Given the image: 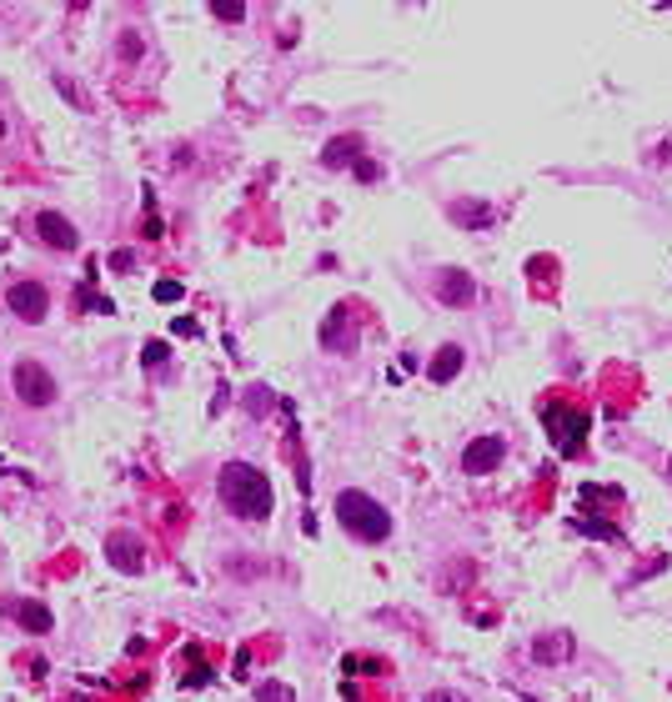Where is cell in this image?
<instances>
[{
    "label": "cell",
    "mask_w": 672,
    "mask_h": 702,
    "mask_svg": "<svg viewBox=\"0 0 672 702\" xmlns=\"http://www.w3.org/2000/svg\"><path fill=\"white\" fill-rule=\"evenodd\" d=\"M0 141H6V116H0Z\"/></svg>",
    "instance_id": "obj_24"
},
{
    "label": "cell",
    "mask_w": 672,
    "mask_h": 702,
    "mask_svg": "<svg viewBox=\"0 0 672 702\" xmlns=\"http://www.w3.org/2000/svg\"><path fill=\"white\" fill-rule=\"evenodd\" d=\"M667 477H672V462H667Z\"/></svg>",
    "instance_id": "obj_25"
},
{
    "label": "cell",
    "mask_w": 672,
    "mask_h": 702,
    "mask_svg": "<svg viewBox=\"0 0 672 702\" xmlns=\"http://www.w3.org/2000/svg\"><path fill=\"white\" fill-rule=\"evenodd\" d=\"M452 216H457L462 226H487V221H492V206H487V201H452Z\"/></svg>",
    "instance_id": "obj_14"
},
{
    "label": "cell",
    "mask_w": 672,
    "mask_h": 702,
    "mask_svg": "<svg viewBox=\"0 0 672 702\" xmlns=\"http://www.w3.org/2000/svg\"><path fill=\"white\" fill-rule=\"evenodd\" d=\"M336 522H342L357 542H387L392 537V512L362 487L336 492Z\"/></svg>",
    "instance_id": "obj_2"
},
{
    "label": "cell",
    "mask_w": 672,
    "mask_h": 702,
    "mask_svg": "<svg viewBox=\"0 0 672 702\" xmlns=\"http://www.w3.org/2000/svg\"><path fill=\"white\" fill-rule=\"evenodd\" d=\"M36 236H41L46 246H56V251H76V246H81V231H76L61 211H41V216H36Z\"/></svg>",
    "instance_id": "obj_8"
},
{
    "label": "cell",
    "mask_w": 672,
    "mask_h": 702,
    "mask_svg": "<svg viewBox=\"0 0 672 702\" xmlns=\"http://www.w3.org/2000/svg\"><path fill=\"white\" fill-rule=\"evenodd\" d=\"M106 557H111V567H116V572H141V567H146V552L136 547V537H131V532H111Z\"/></svg>",
    "instance_id": "obj_9"
},
{
    "label": "cell",
    "mask_w": 672,
    "mask_h": 702,
    "mask_svg": "<svg viewBox=\"0 0 672 702\" xmlns=\"http://www.w3.org/2000/svg\"><path fill=\"white\" fill-rule=\"evenodd\" d=\"M211 16H216V21H241V16H246V6H236V0H226V6H211Z\"/></svg>",
    "instance_id": "obj_18"
},
{
    "label": "cell",
    "mask_w": 672,
    "mask_h": 702,
    "mask_svg": "<svg viewBox=\"0 0 672 702\" xmlns=\"http://www.w3.org/2000/svg\"><path fill=\"white\" fill-rule=\"evenodd\" d=\"M111 266H116V271H131L136 261H131V251H116V256H111Z\"/></svg>",
    "instance_id": "obj_22"
},
{
    "label": "cell",
    "mask_w": 672,
    "mask_h": 702,
    "mask_svg": "<svg viewBox=\"0 0 672 702\" xmlns=\"http://www.w3.org/2000/svg\"><path fill=\"white\" fill-rule=\"evenodd\" d=\"M532 657H537L542 667H562V662L572 657V637H567V632H552V637H537V642H532Z\"/></svg>",
    "instance_id": "obj_11"
},
{
    "label": "cell",
    "mask_w": 672,
    "mask_h": 702,
    "mask_svg": "<svg viewBox=\"0 0 672 702\" xmlns=\"http://www.w3.org/2000/svg\"><path fill=\"white\" fill-rule=\"evenodd\" d=\"M166 357H171V346H166V341H146V351H141V362H146L151 372H156Z\"/></svg>",
    "instance_id": "obj_17"
},
{
    "label": "cell",
    "mask_w": 672,
    "mask_h": 702,
    "mask_svg": "<svg viewBox=\"0 0 672 702\" xmlns=\"http://www.w3.org/2000/svg\"><path fill=\"white\" fill-rule=\"evenodd\" d=\"M347 667H352V672H377V662H372V657H347Z\"/></svg>",
    "instance_id": "obj_21"
},
{
    "label": "cell",
    "mask_w": 672,
    "mask_h": 702,
    "mask_svg": "<svg viewBox=\"0 0 672 702\" xmlns=\"http://www.w3.org/2000/svg\"><path fill=\"white\" fill-rule=\"evenodd\" d=\"M547 432L557 437V447H562V452H577V447H582V437H587V417H582V412H572V407H562V402H552V407H547Z\"/></svg>",
    "instance_id": "obj_5"
},
{
    "label": "cell",
    "mask_w": 672,
    "mask_h": 702,
    "mask_svg": "<svg viewBox=\"0 0 672 702\" xmlns=\"http://www.w3.org/2000/svg\"><path fill=\"white\" fill-rule=\"evenodd\" d=\"M502 457H507V442H502V437H477V442H467V447H462V467H467L472 477L497 472V467H502Z\"/></svg>",
    "instance_id": "obj_7"
},
{
    "label": "cell",
    "mask_w": 672,
    "mask_h": 702,
    "mask_svg": "<svg viewBox=\"0 0 672 702\" xmlns=\"http://www.w3.org/2000/svg\"><path fill=\"white\" fill-rule=\"evenodd\" d=\"M11 392H16V402H26V407H51L56 397H61V387H56V372L51 367H41V362H16L11 367Z\"/></svg>",
    "instance_id": "obj_3"
},
{
    "label": "cell",
    "mask_w": 672,
    "mask_h": 702,
    "mask_svg": "<svg viewBox=\"0 0 672 702\" xmlns=\"http://www.w3.org/2000/svg\"><path fill=\"white\" fill-rule=\"evenodd\" d=\"M6 306H11V316L16 321H46V311H51V291L41 286V281H16L11 291H6Z\"/></svg>",
    "instance_id": "obj_4"
},
{
    "label": "cell",
    "mask_w": 672,
    "mask_h": 702,
    "mask_svg": "<svg viewBox=\"0 0 672 702\" xmlns=\"http://www.w3.org/2000/svg\"><path fill=\"white\" fill-rule=\"evenodd\" d=\"M577 532H587V537H612V527H602V522H577Z\"/></svg>",
    "instance_id": "obj_20"
},
{
    "label": "cell",
    "mask_w": 672,
    "mask_h": 702,
    "mask_svg": "<svg viewBox=\"0 0 672 702\" xmlns=\"http://www.w3.org/2000/svg\"><path fill=\"white\" fill-rule=\"evenodd\" d=\"M11 617H16L26 632H36V637H41V632H51V622H56V617H51V607H46V602H36V597L11 602Z\"/></svg>",
    "instance_id": "obj_10"
},
{
    "label": "cell",
    "mask_w": 672,
    "mask_h": 702,
    "mask_svg": "<svg viewBox=\"0 0 672 702\" xmlns=\"http://www.w3.org/2000/svg\"><path fill=\"white\" fill-rule=\"evenodd\" d=\"M432 286H437V301H442V306H472V301H477V281H472V271L442 266V271L432 276Z\"/></svg>",
    "instance_id": "obj_6"
},
{
    "label": "cell",
    "mask_w": 672,
    "mask_h": 702,
    "mask_svg": "<svg viewBox=\"0 0 672 702\" xmlns=\"http://www.w3.org/2000/svg\"><path fill=\"white\" fill-rule=\"evenodd\" d=\"M256 702H296V692L281 687V682H261V687H256Z\"/></svg>",
    "instance_id": "obj_16"
},
{
    "label": "cell",
    "mask_w": 672,
    "mask_h": 702,
    "mask_svg": "<svg viewBox=\"0 0 672 702\" xmlns=\"http://www.w3.org/2000/svg\"><path fill=\"white\" fill-rule=\"evenodd\" d=\"M427 702H467V697H462V692H432Z\"/></svg>",
    "instance_id": "obj_23"
},
{
    "label": "cell",
    "mask_w": 672,
    "mask_h": 702,
    "mask_svg": "<svg viewBox=\"0 0 672 702\" xmlns=\"http://www.w3.org/2000/svg\"><path fill=\"white\" fill-rule=\"evenodd\" d=\"M216 487H221V502H226L231 517H241V522H266L271 517V482L251 462H226Z\"/></svg>",
    "instance_id": "obj_1"
},
{
    "label": "cell",
    "mask_w": 672,
    "mask_h": 702,
    "mask_svg": "<svg viewBox=\"0 0 672 702\" xmlns=\"http://www.w3.org/2000/svg\"><path fill=\"white\" fill-rule=\"evenodd\" d=\"M462 362H467V351H462L457 341H447V346L437 351V362H432V372H427V377H432V382H452V377L462 372Z\"/></svg>",
    "instance_id": "obj_12"
},
{
    "label": "cell",
    "mask_w": 672,
    "mask_h": 702,
    "mask_svg": "<svg viewBox=\"0 0 672 702\" xmlns=\"http://www.w3.org/2000/svg\"><path fill=\"white\" fill-rule=\"evenodd\" d=\"M357 156H362V136H336V141L321 151V161H326V166H352Z\"/></svg>",
    "instance_id": "obj_13"
},
{
    "label": "cell",
    "mask_w": 672,
    "mask_h": 702,
    "mask_svg": "<svg viewBox=\"0 0 672 702\" xmlns=\"http://www.w3.org/2000/svg\"><path fill=\"white\" fill-rule=\"evenodd\" d=\"M56 91H61V96H66V101L76 106V111H91V96H86V91H81V86H76L71 76H56Z\"/></svg>",
    "instance_id": "obj_15"
},
{
    "label": "cell",
    "mask_w": 672,
    "mask_h": 702,
    "mask_svg": "<svg viewBox=\"0 0 672 702\" xmlns=\"http://www.w3.org/2000/svg\"><path fill=\"white\" fill-rule=\"evenodd\" d=\"M156 301H181V286L176 281H156Z\"/></svg>",
    "instance_id": "obj_19"
}]
</instances>
